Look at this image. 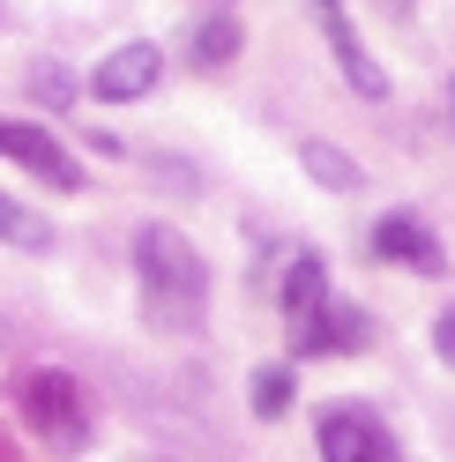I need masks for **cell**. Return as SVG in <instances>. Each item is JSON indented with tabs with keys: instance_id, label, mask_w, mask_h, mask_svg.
I'll use <instances>...</instances> for the list:
<instances>
[{
	"instance_id": "obj_14",
	"label": "cell",
	"mask_w": 455,
	"mask_h": 462,
	"mask_svg": "<svg viewBox=\"0 0 455 462\" xmlns=\"http://www.w3.org/2000/svg\"><path fill=\"white\" fill-rule=\"evenodd\" d=\"M433 351H441V365H455V306L433 321Z\"/></svg>"
},
{
	"instance_id": "obj_3",
	"label": "cell",
	"mask_w": 455,
	"mask_h": 462,
	"mask_svg": "<svg viewBox=\"0 0 455 462\" xmlns=\"http://www.w3.org/2000/svg\"><path fill=\"white\" fill-rule=\"evenodd\" d=\"M321 462H395V440L388 425L374 411H358V402H336V411H321Z\"/></svg>"
},
{
	"instance_id": "obj_4",
	"label": "cell",
	"mask_w": 455,
	"mask_h": 462,
	"mask_svg": "<svg viewBox=\"0 0 455 462\" xmlns=\"http://www.w3.org/2000/svg\"><path fill=\"white\" fill-rule=\"evenodd\" d=\"M157 75H164V52H157L150 38H135V45H112L105 60H98V75H90V97H105V105L150 97V90H157Z\"/></svg>"
},
{
	"instance_id": "obj_9",
	"label": "cell",
	"mask_w": 455,
	"mask_h": 462,
	"mask_svg": "<svg viewBox=\"0 0 455 462\" xmlns=\"http://www.w3.org/2000/svg\"><path fill=\"white\" fill-rule=\"evenodd\" d=\"M321 306H329V269H321V254H292V269H283V321H292V336L314 321Z\"/></svg>"
},
{
	"instance_id": "obj_6",
	"label": "cell",
	"mask_w": 455,
	"mask_h": 462,
	"mask_svg": "<svg viewBox=\"0 0 455 462\" xmlns=\"http://www.w3.org/2000/svg\"><path fill=\"white\" fill-rule=\"evenodd\" d=\"M366 343H374V321H366L358 306H336V299H329L314 321L292 336V351H299V358H344V351H366Z\"/></svg>"
},
{
	"instance_id": "obj_15",
	"label": "cell",
	"mask_w": 455,
	"mask_h": 462,
	"mask_svg": "<svg viewBox=\"0 0 455 462\" xmlns=\"http://www.w3.org/2000/svg\"><path fill=\"white\" fill-rule=\"evenodd\" d=\"M314 8H344V0H314Z\"/></svg>"
},
{
	"instance_id": "obj_10",
	"label": "cell",
	"mask_w": 455,
	"mask_h": 462,
	"mask_svg": "<svg viewBox=\"0 0 455 462\" xmlns=\"http://www.w3.org/2000/svg\"><path fill=\"white\" fill-rule=\"evenodd\" d=\"M299 164L314 171V180H321L329 194H358V187H366L358 157H344V150H336V142H306V150H299Z\"/></svg>"
},
{
	"instance_id": "obj_8",
	"label": "cell",
	"mask_w": 455,
	"mask_h": 462,
	"mask_svg": "<svg viewBox=\"0 0 455 462\" xmlns=\"http://www.w3.org/2000/svg\"><path fill=\"white\" fill-rule=\"evenodd\" d=\"M321 31H329V52H336V68H344V82L358 97H388V75L374 68V52L358 45V31L344 23V8H321Z\"/></svg>"
},
{
	"instance_id": "obj_7",
	"label": "cell",
	"mask_w": 455,
	"mask_h": 462,
	"mask_svg": "<svg viewBox=\"0 0 455 462\" xmlns=\"http://www.w3.org/2000/svg\"><path fill=\"white\" fill-rule=\"evenodd\" d=\"M374 254L381 262H404V269H418V276H441V239L425 231V217H411V209H388L381 224H374Z\"/></svg>"
},
{
	"instance_id": "obj_12",
	"label": "cell",
	"mask_w": 455,
	"mask_h": 462,
	"mask_svg": "<svg viewBox=\"0 0 455 462\" xmlns=\"http://www.w3.org/2000/svg\"><path fill=\"white\" fill-rule=\"evenodd\" d=\"M0 246H23V254H45L52 246V224L38 209H23L15 194H0Z\"/></svg>"
},
{
	"instance_id": "obj_5",
	"label": "cell",
	"mask_w": 455,
	"mask_h": 462,
	"mask_svg": "<svg viewBox=\"0 0 455 462\" xmlns=\"http://www.w3.org/2000/svg\"><path fill=\"white\" fill-rule=\"evenodd\" d=\"M0 157H15L23 171H38V180H45V187H60V194L82 187V164H75L45 127H31V120H0Z\"/></svg>"
},
{
	"instance_id": "obj_2",
	"label": "cell",
	"mask_w": 455,
	"mask_h": 462,
	"mask_svg": "<svg viewBox=\"0 0 455 462\" xmlns=\"http://www.w3.org/2000/svg\"><path fill=\"white\" fill-rule=\"evenodd\" d=\"M15 402H23V425H31L52 455L90 448V411H82V381H75V373H60V365L23 373V381H15Z\"/></svg>"
},
{
	"instance_id": "obj_13",
	"label": "cell",
	"mask_w": 455,
	"mask_h": 462,
	"mask_svg": "<svg viewBox=\"0 0 455 462\" xmlns=\"http://www.w3.org/2000/svg\"><path fill=\"white\" fill-rule=\"evenodd\" d=\"M246 395H254V418H283L292 411V365H262Z\"/></svg>"
},
{
	"instance_id": "obj_1",
	"label": "cell",
	"mask_w": 455,
	"mask_h": 462,
	"mask_svg": "<svg viewBox=\"0 0 455 462\" xmlns=\"http://www.w3.org/2000/svg\"><path fill=\"white\" fill-rule=\"evenodd\" d=\"M135 291H142L150 328L187 336V328H202V313H209V269L172 224H142L135 231Z\"/></svg>"
},
{
	"instance_id": "obj_16",
	"label": "cell",
	"mask_w": 455,
	"mask_h": 462,
	"mask_svg": "<svg viewBox=\"0 0 455 462\" xmlns=\"http://www.w3.org/2000/svg\"><path fill=\"white\" fill-rule=\"evenodd\" d=\"M0 343H8V321H0Z\"/></svg>"
},
{
	"instance_id": "obj_17",
	"label": "cell",
	"mask_w": 455,
	"mask_h": 462,
	"mask_svg": "<svg viewBox=\"0 0 455 462\" xmlns=\"http://www.w3.org/2000/svg\"><path fill=\"white\" fill-rule=\"evenodd\" d=\"M448 97H455V82H448Z\"/></svg>"
},
{
	"instance_id": "obj_11",
	"label": "cell",
	"mask_w": 455,
	"mask_h": 462,
	"mask_svg": "<svg viewBox=\"0 0 455 462\" xmlns=\"http://www.w3.org/2000/svg\"><path fill=\"white\" fill-rule=\"evenodd\" d=\"M239 45H246V31H239V15H209L202 31H194V68H232L239 60Z\"/></svg>"
}]
</instances>
